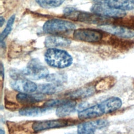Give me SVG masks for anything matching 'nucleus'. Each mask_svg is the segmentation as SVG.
<instances>
[{"mask_svg":"<svg viewBox=\"0 0 134 134\" xmlns=\"http://www.w3.org/2000/svg\"><path fill=\"white\" fill-rule=\"evenodd\" d=\"M121 99L116 96H111L101 103L83 109L78 113L81 120L93 119L104 115L113 113L122 106Z\"/></svg>","mask_w":134,"mask_h":134,"instance_id":"nucleus-1","label":"nucleus"},{"mask_svg":"<svg viewBox=\"0 0 134 134\" xmlns=\"http://www.w3.org/2000/svg\"><path fill=\"white\" fill-rule=\"evenodd\" d=\"M47 81L57 85H61L67 80L66 75L62 73H55L49 74L47 77Z\"/></svg>","mask_w":134,"mask_h":134,"instance_id":"nucleus-19","label":"nucleus"},{"mask_svg":"<svg viewBox=\"0 0 134 134\" xmlns=\"http://www.w3.org/2000/svg\"><path fill=\"white\" fill-rule=\"evenodd\" d=\"M44 43L47 48H57L69 46L71 43V41L67 38L60 36H49L46 38Z\"/></svg>","mask_w":134,"mask_h":134,"instance_id":"nucleus-12","label":"nucleus"},{"mask_svg":"<svg viewBox=\"0 0 134 134\" xmlns=\"http://www.w3.org/2000/svg\"><path fill=\"white\" fill-rule=\"evenodd\" d=\"M17 101L23 105H31L43 100L44 97L43 94H38L31 95L26 93H19L16 95Z\"/></svg>","mask_w":134,"mask_h":134,"instance_id":"nucleus-13","label":"nucleus"},{"mask_svg":"<svg viewBox=\"0 0 134 134\" xmlns=\"http://www.w3.org/2000/svg\"><path fill=\"white\" fill-rule=\"evenodd\" d=\"M0 134H5V131L2 128L0 130Z\"/></svg>","mask_w":134,"mask_h":134,"instance_id":"nucleus-26","label":"nucleus"},{"mask_svg":"<svg viewBox=\"0 0 134 134\" xmlns=\"http://www.w3.org/2000/svg\"><path fill=\"white\" fill-rule=\"evenodd\" d=\"M21 72L25 77L35 80L46 79L49 74L47 68L37 59H32Z\"/></svg>","mask_w":134,"mask_h":134,"instance_id":"nucleus-4","label":"nucleus"},{"mask_svg":"<svg viewBox=\"0 0 134 134\" xmlns=\"http://www.w3.org/2000/svg\"><path fill=\"white\" fill-rule=\"evenodd\" d=\"M108 125V121L103 119L86 121L77 126V132L80 133L94 132L96 130L106 127Z\"/></svg>","mask_w":134,"mask_h":134,"instance_id":"nucleus-11","label":"nucleus"},{"mask_svg":"<svg viewBox=\"0 0 134 134\" xmlns=\"http://www.w3.org/2000/svg\"><path fill=\"white\" fill-rule=\"evenodd\" d=\"M44 57L47 64L54 68L64 69L73 63V58L67 51L58 48H49Z\"/></svg>","mask_w":134,"mask_h":134,"instance_id":"nucleus-2","label":"nucleus"},{"mask_svg":"<svg viewBox=\"0 0 134 134\" xmlns=\"http://www.w3.org/2000/svg\"><path fill=\"white\" fill-rule=\"evenodd\" d=\"M91 10L95 14L108 18H121L126 15L125 11L111 8L103 4L96 3L91 7Z\"/></svg>","mask_w":134,"mask_h":134,"instance_id":"nucleus-9","label":"nucleus"},{"mask_svg":"<svg viewBox=\"0 0 134 134\" xmlns=\"http://www.w3.org/2000/svg\"><path fill=\"white\" fill-rule=\"evenodd\" d=\"M10 85L13 89L20 93H31L37 91L38 88V86L35 82L26 79L23 75L13 79Z\"/></svg>","mask_w":134,"mask_h":134,"instance_id":"nucleus-8","label":"nucleus"},{"mask_svg":"<svg viewBox=\"0 0 134 134\" xmlns=\"http://www.w3.org/2000/svg\"><path fill=\"white\" fill-rule=\"evenodd\" d=\"M124 21L125 23V25L124 27L134 30V16H130L128 18L124 19Z\"/></svg>","mask_w":134,"mask_h":134,"instance_id":"nucleus-23","label":"nucleus"},{"mask_svg":"<svg viewBox=\"0 0 134 134\" xmlns=\"http://www.w3.org/2000/svg\"><path fill=\"white\" fill-rule=\"evenodd\" d=\"M68 99H51L45 102L43 105V107L47 108H50L52 107H59V106L65 103Z\"/></svg>","mask_w":134,"mask_h":134,"instance_id":"nucleus-22","label":"nucleus"},{"mask_svg":"<svg viewBox=\"0 0 134 134\" xmlns=\"http://www.w3.org/2000/svg\"><path fill=\"white\" fill-rule=\"evenodd\" d=\"M76 104L75 100L68 99L65 103L57 107L55 111L57 116L61 118L69 116L75 110Z\"/></svg>","mask_w":134,"mask_h":134,"instance_id":"nucleus-14","label":"nucleus"},{"mask_svg":"<svg viewBox=\"0 0 134 134\" xmlns=\"http://www.w3.org/2000/svg\"><path fill=\"white\" fill-rule=\"evenodd\" d=\"M99 28L106 32L120 38L130 39L134 37L133 30L122 26L107 24L100 26Z\"/></svg>","mask_w":134,"mask_h":134,"instance_id":"nucleus-10","label":"nucleus"},{"mask_svg":"<svg viewBox=\"0 0 134 134\" xmlns=\"http://www.w3.org/2000/svg\"><path fill=\"white\" fill-rule=\"evenodd\" d=\"M109 7L123 11L134 9V0H117L108 5Z\"/></svg>","mask_w":134,"mask_h":134,"instance_id":"nucleus-16","label":"nucleus"},{"mask_svg":"<svg viewBox=\"0 0 134 134\" xmlns=\"http://www.w3.org/2000/svg\"><path fill=\"white\" fill-rule=\"evenodd\" d=\"M65 134H94V132H86V133H80L77 132V133H68Z\"/></svg>","mask_w":134,"mask_h":134,"instance_id":"nucleus-24","label":"nucleus"},{"mask_svg":"<svg viewBox=\"0 0 134 134\" xmlns=\"http://www.w3.org/2000/svg\"><path fill=\"white\" fill-rule=\"evenodd\" d=\"M47 109L44 107L27 106L20 109L19 114L24 116H36L44 113Z\"/></svg>","mask_w":134,"mask_h":134,"instance_id":"nucleus-18","label":"nucleus"},{"mask_svg":"<svg viewBox=\"0 0 134 134\" xmlns=\"http://www.w3.org/2000/svg\"><path fill=\"white\" fill-rule=\"evenodd\" d=\"M61 90L60 85L54 83H45L38 86L37 91L39 94L51 95L57 93Z\"/></svg>","mask_w":134,"mask_h":134,"instance_id":"nucleus-17","label":"nucleus"},{"mask_svg":"<svg viewBox=\"0 0 134 134\" xmlns=\"http://www.w3.org/2000/svg\"><path fill=\"white\" fill-rule=\"evenodd\" d=\"M70 121L65 118H59L56 119L39 120L33 122L31 126L32 129L35 132H39L48 129L59 128L68 126Z\"/></svg>","mask_w":134,"mask_h":134,"instance_id":"nucleus-6","label":"nucleus"},{"mask_svg":"<svg viewBox=\"0 0 134 134\" xmlns=\"http://www.w3.org/2000/svg\"><path fill=\"white\" fill-rule=\"evenodd\" d=\"M15 19V15H12L9 18L5 29H4V30L2 31V32L1 34V42H3V41L6 38V37L9 34V33L12 31V27H13V24L14 23Z\"/></svg>","mask_w":134,"mask_h":134,"instance_id":"nucleus-21","label":"nucleus"},{"mask_svg":"<svg viewBox=\"0 0 134 134\" xmlns=\"http://www.w3.org/2000/svg\"><path fill=\"white\" fill-rule=\"evenodd\" d=\"M95 93V89L93 86L84 87L83 88H80L72 92L69 95L71 99L75 100L76 99H80L86 98L92 96Z\"/></svg>","mask_w":134,"mask_h":134,"instance_id":"nucleus-15","label":"nucleus"},{"mask_svg":"<svg viewBox=\"0 0 134 134\" xmlns=\"http://www.w3.org/2000/svg\"><path fill=\"white\" fill-rule=\"evenodd\" d=\"M0 21H1V26L2 27L5 21V19L4 18H3V17L2 16L1 17V19H0Z\"/></svg>","mask_w":134,"mask_h":134,"instance_id":"nucleus-25","label":"nucleus"},{"mask_svg":"<svg viewBox=\"0 0 134 134\" xmlns=\"http://www.w3.org/2000/svg\"><path fill=\"white\" fill-rule=\"evenodd\" d=\"M37 3L42 8H50L60 6L65 0H35Z\"/></svg>","mask_w":134,"mask_h":134,"instance_id":"nucleus-20","label":"nucleus"},{"mask_svg":"<svg viewBox=\"0 0 134 134\" xmlns=\"http://www.w3.org/2000/svg\"><path fill=\"white\" fill-rule=\"evenodd\" d=\"M76 26L72 22L58 19H50L44 24L43 30L44 32L58 35L69 32L75 28Z\"/></svg>","mask_w":134,"mask_h":134,"instance_id":"nucleus-5","label":"nucleus"},{"mask_svg":"<svg viewBox=\"0 0 134 134\" xmlns=\"http://www.w3.org/2000/svg\"><path fill=\"white\" fill-rule=\"evenodd\" d=\"M64 15L71 20L97 24L100 26L108 24V21L110 20V18L104 17L94 13L80 12L72 7L66 8L64 10Z\"/></svg>","mask_w":134,"mask_h":134,"instance_id":"nucleus-3","label":"nucleus"},{"mask_svg":"<svg viewBox=\"0 0 134 134\" xmlns=\"http://www.w3.org/2000/svg\"><path fill=\"white\" fill-rule=\"evenodd\" d=\"M73 37L75 39L87 42H96L103 38V34L99 30L89 29L80 28L74 31Z\"/></svg>","mask_w":134,"mask_h":134,"instance_id":"nucleus-7","label":"nucleus"}]
</instances>
